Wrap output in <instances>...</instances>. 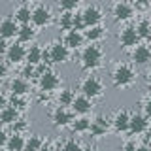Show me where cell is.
Masks as SVG:
<instances>
[{
  "label": "cell",
  "instance_id": "obj_36",
  "mask_svg": "<svg viewBox=\"0 0 151 151\" xmlns=\"http://www.w3.org/2000/svg\"><path fill=\"white\" fill-rule=\"evenodd\" d=\"M142 108H144V115L147 117V119H151V96H147V98L144 100Z\"/></svg>",
  "mask_w": 151,
  "mask_h": 151
},
{
  "label": "cell",
  "instance_id": "obj_1",
  "mask_svg": "<svg viewBox=\"0 0 151 151\" xmlns=\"http://www.w3.org/2000/svg\"><path fill=\"white\" fill-rule=\"evenodd\" d=\"M102 59H104V51L98 44H89L81 49V55H79V64H81L83 70L87 72H93V70L100 68L102 66Z\"/></svg>",
  "mask_w": 151,
  "mask_h": 151
},
{
  "label": "cell",
  "instance_id": "obj_31",
  "mask_svg": "<svg viewBox=\"0 0 151 151\" xmlns=\"http://www.w3.org/2000/svg\"><path fill=\"white\" fill-rule=\"evenodd\" d=\"M8 106H13L15 110H25V108L28 106L27 96H15V94H9V98H8Z\"/></svg>",
  "mask_w": 151,
  "mask_h": 151
},
{
  "label": "cell",
  "instance_id": "obj_32",
  "mask_svg": "<svg viewBox=\"0 0 151 151\" xmlns=\"http://www.w3.org/2000/svg\"><path fill=\"white\" fill-rule=\"evenodd\" d=\"M79 6H81V0H59V8L63 12H76Z\"/></svg>",
  "mask_w": 151,
  "mask_h": 151
},
{
  "label": "cell",
  "instance_id": "obj_7",
  "mask_svg": "<svg viewBox=\"0 0 151 151\" xmlns=\"http://www.w3.org/2000/svg\"><path fill=\"white\" fill-rule=\"evenodd\" d=\"M111 15L115 21H130L134 17V6L127 0H117L111 6Z\"/></svg>",
  "mask_w": 151,
  "mask_h": 151
},
{
  "label": "cell",
  "instance_id": "obj_42",
  "mask_svg": "<svg viewBox=\"0 0 151 151\" xmlns=\"http://www.w3.org/2000/svg\"><path fill=\"white\" fill-rule=\"evenodd\" d=\"M42 151H55V145H53V144H44Z\"/></svg>",
  "mask_w": 151,
  "mask_h": 151
},
{
  "label": "cell",
  "instance_id": "obj_11",
  "mask_svg": "<svg viewBox=\"0 0 151 151\" xmlns=\"http://www.w3.org/2000/svg\"><path fill=\"white\" fill-rule=\"evenodd\" d=\"M64 45L68 47L70 51H76V49H83V44H85V34L81 30H66L64 32V38H63Z\"/></svg>",
  "mask_w": 151,
  "mask_h": 151
},
{
  "label": "cell",
  "instance_id": "obj_37",
  "mask_svg": "<svg viewBox=\"0 0 151 151\" xmlns=\"http://www.w3.org/2000/svg\"><path fill=\"white\" fill-rule=\"evenodd\" d=\"M8 140H9V136L6 134V130L0 129V149H4L8 145Z\"/></svg>",
  "mask_w": 151,
  "mask_h": 151
},
{
  "label": "cell",
  "instance_id": "obj_4",
  "mask_svg": "<svg viewBox=\"0 0 151 151\" xmlns=\"http://www.w3.org/2000/svg\"><path fill=\"white\" fill-rule=\"evenodd\" d=\"M79 91H81V94H85L87 98L94 100V98H100L104 94V83L96 78V76H85L81 79V83H79Z\"/></svg>",
  "mask_w": 151,
  "mask_h": 151
},
{
  "label": "cell",
  "instance_id": "obj_5",
  "mask_svg": "<svg viewBox=\"0 0 151 151\" xmlns=\"http://www.w3.org/2000/svg\"><path fill=\"white\" fill-rule=\"evenodd\" d=\"M30 23L36 28L49 27L51 23H53V13H51L49 6H45V4H38L36 8H32V19H30Z\"/></svg>",
  "mask_w": 151,
  "mask_h": 151
},
{
  "label": "cell",
  "instance_id": "obj_22",
  "mask_svg": "<svg viewBox=\"0 0 151 151\" xmlns=\"http://www.w3.org/2000/svg\"><path fill=\"white\" fill-rule=\"evenodd\" d=\"M85 40L89 42V44H98V42H102L104 38H106V27L98 25V27H91V28H85Z\"/></svg>",
  "mask_w": 151,
  "mask_h": 151
},
{
  "label": "cell",
  "instance_id": "obj_18",
  "mask_svg": "<svg viewBox=\"0 0 151 151\" xmlns=\"http://www.w3.org/2000/svg\"><path fill=\"white\" fill-rule=\"evenodd\" d=\"M130 59H132V63L134 64H138V66H144V64H147L149 60H151V49L147 45H136L134 49H132V53H130Z\"/></svg>",
  "mask_w": 151,
  "mask_h": 151
},
{
  "label": "cell",
  "instance_id": "obj_16",
  "mask_svg": "<svg viewBox=\"0 0 151 151\" xmlns=\"http://www.w3.org/2000/svg\"><path fill=\"white\" fill-rule=\"evenodd\" d=\"M32 91L30 83H28V79H25L21 76V78H13L12 81H9V93L15 94V96H28V93Z\"/></svg>",
  "mask_w": 151,
  "mask_h": 151
},
{
  "label": "cell",
  "instance_id": "obj_3",
  "mask_svg": "<svg viewBox=\"0 0 151 151\" xmlns=\"http://www.w3.org/2000/svg\"><path fill=\"white\" fill-rule=\"evenodd\" d=\"M68 59H70V49L64 45V42H60V40L51 42L49 47L44 49V63H47V64H51V63L63 64Z\"/></svg>",
  "mask_w": 151,
  "mask_h": 151
},
{
  "label": "cell",
  "instance_id": "obj_46",
  "mask_svg": "<svg viewBox=\"0 0 151 151\" xmlns=\"http://www.w3.org/2000/svg\"><path fill=\"white\" fill-rule=\"evenodd\" d=\"M147 85H149V87H151V68L147 70Z\"/></svg>",
  "mask_w": 151,
  "mask_h": 151
},
{
  "label": "cell",
  "instance_id": "obj_19",
  "mask_svg": "<svg viewBox=\"0 0 151 151\" xmlns=\"http://www.w3.org/2000/svg\"><path fill=\"white\" fill-rule=\"evenodd\" d=\"M110 127H111V119H108V117H104V115H98V117H94L93 119V125H91V134L93 136H104L108 130H110Z\"/></svg>",
  "mask_w": 151,
  "mask_h": 151
},
{
  "label": "cell",
  "instance_id": "obj_26",
  "mask_svg": "<svg viewBox=\"0 0 151 151\" xmlns=\"http://www.w3.org/2000/svg\"><path fill=\"white\" fill-rule=\"evenodd\" d=\"M76 100V93L72 89H63V91H59L57 94V104L63 108H72V104Z\"/></svg>",
  "mask_w": 151,
  "mask_h": 151
},
{
  "label": "cell",
  "instance_id": "obj_14",
  "mask_svg": "<svg viewBox=\"0 0 151 151\" xmlns=\"http://www.w3.org/2000/svg\"><path fill=\"white\" fill-rule=\"evenodd\" d=\"M19 27L21 25H19L13 17L2 19V21H0V36L6 38V40H13V38H17V34H19Z\"/></svg>",
  "mask_w": 151,
  "mask_h": 151
},
{
  "label": "cell",
  "instance_id": "obj_6",
  "mask_svg": "<svg viewBox=\"0 0 151 151\" xmlns=\"http://www.w3.org/2000/svg\"><path fill=\"white\" fill-rule=\"evenodd\" d=\"M76 119V113L70 110V108H63V106H57L53 111H51V121H53L55 127H70Z\"/></svg>",
  "mask_w": 151,
  "mask_h": 151
},
{
  "label": "cell",
  "instance_id": "obj_21",
  "mask_svg": "<svg viewBox=\"0 0 151 151\" xmlns=\"http://www.w3.org/2000/svg\"><path fill=\"white\" fill-rule=\"evenodd\" d=\"M91 125H93L91 117L79 115V117L74 119V123L70 125V129H72V132H76V134H85V132H91Z\"/></svg>",
  "mask_w": 151,
  "mask_h": 151
},
{
  "label": "cell",
  "instance_id": "obj_20",
  "mask_svg": "<svg viewBox=\"0 0 151 151\" xmlns=\"http://www.w3.org/2000/svg\"><path fill=\"white\" fill-rule=\"evenodd\" d=\"M36 34H38V28L32 25H21L19 27V34H17V42L21 44H30V42L36 40Z\"/></svg>",
  "mask_w": 151,
  "mask_h": 151
},
{
  "label": "cell",
  "instance_id": "obj_15",
  "mask_svg": "<svg viewBox=\"0 0 151 151\" xmlns=\"http://www.w3.org/2000/svg\"><path fill=\"white\" fill-rule=\"evenodd\" d=\"M70 110H72L76 115H89L91 110H93V100L87 98L85 94H76V100H74Z\"/></svg>",
  "mask_w": 151,
  "mask_h": 151
},
{
  "label": "cell",
  "instance_id": "obj_10",
  "mask_svg": "<svg viewBox=\"0 0 151 151\" xmlns=\"http://www.w3.org/2000/svg\"><path fill=\"white\" fill-rule=\"evenodd\" d=\"M81 17H83V21H85V27L87 28H91V27H98V25H102V21H104V12L98 6H87L81 12Z\"/></svg>",
  "mask_w": 151,
  "mask_h": 151
},
{
  "label": "cell",
  "instance_id": "obj_43",
  "mask_svg": "<svg viewBox=\"0 0 151 151\" xmlns=\"http://www.w3.org/2000/svg\"><path fill=\"white\" fill-rule=\"evenodd\" d=\"M138 6H147V4H151V0H134Z\"/></svg>",
  "mask_w": 151,
  "mask_h": 151
},
{
  "label": "cell",
  "instance_id": "obj_34",
  "mask_svg": "<svg viewBox=\"0 0 151 151\" xmlns=\"http://www.w3.org/2000/svg\"><path fill=\"white\" fill-rule=\"evenodd\" d=\"M21 76H23V78H25V79H30V78H38L36 66H32V64H25V68H23Z\"/></svg>",
  "mask_w": 151,
  "mask_h": 151
},
{
  "label": "cell",
  "instance_id": "obj_27",
  "mask_svg": "<svg viewBox=\"0 0 151 151\" xmlns=\"http://www.w3.org/2000/svg\"><path fill=\"white\" fill-rule=\"evenodd\" d=\"M25 144H27V138L23 134H12L8 140L6 149L8 151H25Z\"/></svg>",
  "mask_w": 151,
  "mask_h": 151
},
{
  "label": "cell",
  "instance_id": "obj_40",
  "mask_svg": "<svg viewBox=\"0 0 151 151\" xmlns=\"http://www.w3.org/2000/svg\"><path fill=\"white\" fill-rule=\"evenodd\" d=\"M8 76V63L6 60H0V79H4Z\"/></svg>",
  "mask_w": 151,
  "mask_h": 151
},
{
  "label": "cell",
  "instance_id": "obj_35",
  "mask_svg": "<svg viewBox=\"0 0 151 151\" xmlns=\"http://www.w3.org/2000/svg\"><path fill=\"white\" fill-rule=\"evenodd\" d=\"M27 123L25 121H21V119H19L17 123H13V125H12V129H13V134H23V132H25L27 130Z\"/></svg>",
  "mask_w": 151,
  "mask_h": 151
},
{
  "label": "cell",
  "instance_id": "obj_41",
  "mask_svg": "<svg viewBox=\"0 0 151 151\" xmlns=\"http://www.w3.org/2000/svg\"><path fill=\"white\" fill-rule=\"evenodd\" d=\"M6 106H8V96L4 93H0V111H2Z\"/></svg>",
  "mask_w": 151,
  "mask_h": 151
},
{
  "label": "cell",
  "instance_id": "obj_39",
  "mask_svg": "<svg viewBox=\"0 0 151 151\" xmlns=\"http://www.w3.org/2000/svg\"><path fill=\"white\" fill-rule=\"evenodd\" d=\"M136 149H138V145H136L134 140H129L125 145H123V151H136Z\"/></svg>",
  "mask_w": 151,
  "mask_h": 151
},
{
  "label": "cell",
  "instance_id": "obj_24",
  "mask_svg": "<svg viewBox=\"0 0 151 151\" xmlns=\"http://www.w3.org/2000/svg\"><path fill=\"white\" fill-rule=\"evenodd\" d=\"M44 63V47L40 45H30L27 51V64H32V66H38Z\"/></svg>",
  "mask_w": 151,
  "mask_h": 151
},
{
  "label": "cell",
  "instance_id": "obj_13",
  "mask_svg": "<svg viewBox=\"0 0 151 151\" xmlns=\"http://www.w3.org/2000/svg\"><path fill=\"white\" fill-rule=\"evenodd\" d=\"M130 115L129 110H117L111 117V129L115 132H127L130 127Z\"/></svg>",
  "mask_w": 151,
  "mask_h": 151
},
{
  "label": "cell",
  "instance_id": "obj_30",
  "mask_svg": "<svg viewBox=\"0 0 151 151\" xmlns=\"http://www.w3.org/2000/svg\"><path fill=\"white\" fill-rule=\"evenodd\" d=\"M136 32H138L140 40H147V38H151V21L149 19H142L138 25H136Z\"/></svg>",
  "mask_w": 151,
  "mask_h": 151
},
{
  "label": "cell",
  "instance_id": "obj_28",
  "mask_svg": "<svg viewBox=\"0 0 151 151\" xmlns=\"http://www.w3.org/2000/svg\"><path fill=\"white\" fill-rule=\"evenodd\" d=\"M74 17H76V13L72 12H63L60 13V17H59V28L60 30H72L74 28Z\"/></svg>",
  "mask_w": 151,
  "mask_h": 151
},
{
  "label": "cell",
  "instance_id": "obj_9",
  "mask_svg": "<svg viewBox=\"0 0 151 151\" xmlns=\"http://www.w3.org/2000/svg\"><path fill=\"white\" fill-rule=\"evenodd\" d=\"M59 85H60V79H59V76H57L53 70H49V72H45L44 76H40L38 78V89H40V93H53L59 89Z\"/></svg>",
  "mask_w": 151,
  "mask_h": 151
},
{
  "label": "cell",
  "instance_id": "obj_48",
  "mask_svg": "<svg viewBox=\"0 0 151 151\" xmlns=\"http://www.w3.org/2000/svg\"><path fill=\"white\" fill-rule=\"evenodd\" d=\"M149 8H151V4H149Z\"/></svg>",
  "mask_w": 151,
  "mask_h": 151
},
{
  "label": "cell",
  "instance_id": "obj_45",
  "mask_svg": "<svg viewBox=\"0 0 151 151\" xmlns=\"http://www.w3.org/2000/svg\"><path fill=\"white\" fill-rule=\"evenodd\" d=\"M136 151H151V147H147V145H140Z\"/></svg>",
  "mask_w": 151,
  "mask_h": 151
},
{
  "label": "cell",
  "instance_id": "obj_25",
  "mask_svg": "<svg viewBox=\"0 0 151 151\" xmlns=\"http://www.w3.org/2000/svg\"><path fill=\"white\" fill-rule=\"evenodd\" d=\"M19 121V110H15L13 106H6L0 111V123L2 125H13Z\"/></svg>",
  "mask_w": 151,
  "mask_h": 151
},
{
  "label": "cell",
  "instance_id": "obj_33",
  "mask_svg": "<svg viewBox=\"0 0 151 151\" xmlns=\"http://www.w3.org/2000/svg\"><path fill=\"white\" fill-rule=\"evenodd\" d=\"M59 151H83V147L79 145V142H78V140L70 138V140L63 142V145H60V149H59Z\"/></svg>",
  "mask_w": 151,
  "mask_h": 151
},
{
  "label": "cell",
  "instance_id": "obj_2",
  "mask_svg": "<svg viewBox=\"0 0 151 151\" xmlns=\"http://www.w3.org/2000/svg\"><path fill=\"white\" fill-rule=\"evenodd\" d=\"M136 78H138L136 70L132 68V64H127V63L117 64L115 68H113V72H111V81L119 89L132 87V85L136 83Z\"/></svg>",
  "mask_w": 151,
  "mask_h": 151
},
{
  "label": "cell",
  "instance_id": "obj_17",
  "mask_svg": "<svg viewBox=\"0 0 151 151\" xmlns=\"http://www.w3.org/2000/svg\"><path fill=\"white\" fill-rule=\"evenodd\" d=\"M149 127V121L144 113H132L130 115V127H129V132L130 134H144Z\"/></svg>",
  "mask_w": 151,
  "mask_h": 151
},
{
  "label": "cell",
  "instance_id": "obj_12",
  "mask_svg": "<svg viewBox=\"0 0 151 151\" xmlns=\"http://www.w3.org/2000/svg\"><path fill=\"white\" fill-rule=\"evenodd\" d=\"M119 44L125 49H134L136 45H140V36L136 32V27H125L119 34Z\"/></svg>",
  "mask_w": 151,
  "mask_h": 151
},
{
  "label": "cell",
  "instance_id": "obj_38",
  "mask_svg": "<svg viewBox=\"0 0 151 151\" xmlns=\"http://www.w3.org/2000/svg\"><path fill=\"white\" fill-rule=\"evenodd\" d=\"M8 47H9L8 40H6V38H2V36H0V57L8 53Z\"/></svg>",
  "mask_w": 151,
  "mask_h": 151
},
{
  "label": "cell",
  "instance_id": "obj_23",
  "mask_svg": "<svg viewBox=\"0 0 151 151\" xmlns=\"http://www.w3.org/2000/svg\"><path fill=\"white\" fill-rule=\"evenodd\" d=\"M13 19L19 23V25H30V19H32V9L28 4H21L15 12H13Z\"/></svg>",
  "mask_w": 151,
  "mask_h": 151
},
{
  "label": "cell",
  "instance_id": "obj_8",
  "mask_svg": "<svg viewBox=\"0 0 151 151\" xmlns=\"http://www.w3.org/2000/svg\"><path fill=\"white\" fill-rule=\"evenodd\" d=\"M27 51L28 47L25 44H21V42H13V44H9L8 47V53H6V59L9 64H21L27 60Z\"/></svg>",
  "mask_w": 151,
  "mask_h": 151
},
{
  "label": "cell",
  "instance_id": "obj_29",
  "mask_svg": "<svg viewBox=\"0 0 151 151\" xmlns=\"http://www.w3.org/2000/svg\"><path fill=\"white\" fill-rule=\"evenodd\" d=\"M45 142L40 138L38 134H30L27 138V144H25V151H42Z\"/></svg>",
  "mask_w": 151,
  "mask_h": 151
},
{
  "label": "cell",
  "instance_id": "obj_44",
  "mask_svg": "<svg viewBox=\"0 0 151 151\" xmlns=\"http://www.w3.org/2000/svg\"><path fill=\"white\" fill-rule=\"evenodd\" d=\"M83 151H98V149L94 147V145H85V147H83Z\"/></svg>",
  "mask_w": 151,
  "mask_h": 151
},
{
  "label": "cell",
  "instance_id": "obj_47",
  "mask_svg": "<svg viewBox=\"0 0 151 151\" xmlns=\"http://www.w3.org/2000/svg\"><path fill=\"white\" fill-rule=\"evenodd\" d=\"M27 2H34V0H27Z\"/></svg>",
  "mask_w": 151,
  "mask_h": 151
}]
</instances>
